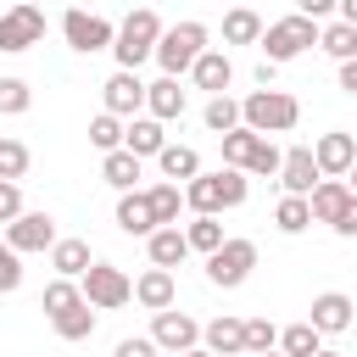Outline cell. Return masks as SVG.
Instances as JSON below:
<instances>
[{
  "instance_id": "cell-21",
  "label": "cell",
  "mask_w": 357,
  "mask_h": 357,
  "mask_svg": "<svg viewBox=\"0 0 357 357\" xmlns=\"http://www.w3.org/2000/svg\"><path fill=\"white\" fill-rule=\"evenodd\" d=\"M145 251H151V262H156V268H178V262L190 257V240H184V229H178V223H162V229H151V234H145Z\"/></svg>"
},
{
  "instance_id": "cell-48",
  "label": "cell",
  "mask_w": 357,
  "mask_h": 357,
  "mask_svg": "<svg viewBox=\"0 0 357 357\" xmlns=\"http://www.w3.org/2000/svg\"><path fill=\"white\" fill-rule=\"evenodd\" d=\"M178 357H218L212 346H190V351H178Z\"/></svg>"
},
{
  "instance_id": "cell-27",
  "label": "cell",
  "mask_w": 357,
  "mask_h": 357,
  "mask_svg": "<svg viewBox=\"0 0 357 357\" xmlns=\"http://www.w3.org/2000/svg\"><path fill=\"white\" fill-rule=\"evenodd\" d=\"M156 167H162V178L178 184V178H195V173H201V156H195V145H173V139H167V145L156 151Z\"/></svg>"
},
{
  "instance_id": "cell-1",
  "label": "cell",
  "mask_w": 357,
  "mask_h": 357,
  "mask_svg": "<svg viewBox=\"0 0 357 357\" xmlns=\"http://www.w3.org/2000/svg\"><path fill=\"white\" fill-rule=\"evenodd\" d=\"M245 195H251L245 167H218V173L184 178V206L190 212H229V206H245Z\"/></svg>"
},
{
  "instance_id": "cell-38",
  "label": "cell",
  "mask_w": 357,
  "mask_h": 357,
  "mask_svg": "<svg viewBox=\"0 0 357 357\" xmlns=\"http://www.w3.org/2000/svg\"><path fill=\"white\" fill-rule=\"evenodd\" d=\"M28 162H33V156H28V145H22V139H11V134H0V178H22V173H28Z\"/></svg>"
},
{
  "instance_id": "cell-26",
  "label": "cell",
  "mask_w": 357,
  "mask_h": 357,
  "mask_svg": "<svg viewBox=\"0 0 357 357\" xmlns=\"http://www.w3.org/2000/svg\"><path fill=\"white\" fill-rule=\"evenodd\" d=\"M100 178L123 195V190H134V178H139V156L128 151V145H117V151H106L100 156Z\"/></svg>"
},
{
  "instance_id": "cell-47",
  "label": "cell",
  "mask_w": 357,
  "mask_h": 357,
  "mask_svg": "<svg viewBox=\"0 0 357 357\" xmlns=\"http://www.w3.org/2000/svg\"><path fill=\"white\" fill-rule=\"evenodd\" d=\"M335 11H340V22H351V28H357V0H335Z\"/></svg>"
},
{
  "instance_id": "cell-18",
  "label": "cell",
  "mask_w": 357,
  "mask_h": 357,
  "mask_svg": "<svg viewBox=\"0 0 357 357\" xmlns=\"http://www.w3.org/2000/svg\"><path fill=\"white\" fill-rule=\"evenodd\" d=\"M145 112H151L156 123L184 117V89H178V78H173V73H162L156 84H145Z\"/></svg>"
},
{
  "instance_id": "cell-32",
  "label": "cell",
  "mask_w": 357,
  "mask_h": 357,
  "mask_svg": "<svg viewBox=\"0 0 357 357\" xmlns=\"http://www.w3.org/2000/svg\"><path fill=\"white\" fill-rule=\"evenodd\" d=\"M145 195H151V212H156V229H162V223H178V206H184V190H178L173 178H162V184H151Z\"/></svg>"
},
{
  "instance_id": "cell-49",
  "label": "cell",
  "mask_w": 357,
  "mask_h": 357,
  "mask_svg": "<svg viewBox=\"0 0 357 357\" xmlns=\"http://www.w3.org/2000/svg\"><path fill=\"white\" fill-rule=\"evenodd\" d=\"M346 184H351V195H357V162H351V167H346Z\"/></svg>"
},
{
  "instance_id": "cell-51",
  "label": "cell",
  "mask_w": 357,
  "mask_h": 357,
  "mask_svg": "<svg viewBox=\"0 0 357 357\" xmlns=\"http://www.w3.org/2000/svg\"><path fill=\"white\" fill-rule=\"evenodd\" d=\"M251 357H284V351H251Z\"/></svg>"
},
{
  "instance_id": "cell-44",
  "label": "cell",
  "mask_w": 357,
  "mask_h": 357,
  "mask_svg": "<svg viewBox=\"0 0 357 357\" xmlns=\"http://www.w3.org/2000/svg\"><path fill=\"white\" fill-rule=\"evenodd\" d=\"M329 229H335V234H340V240H357V195H351V201H346V206H340V218H335V223H329Z\"/></svg>"
},
{
  "instance_id": "cell-39",
  "label": "cell",
  "mask_w": 357,
  "mask_h": 357,
  "mask_svg": "<svg viewBox=\"0 0 357 357\" xmlns=\"http://www.w3.org/2000/svg\"><path fill=\"white\" fill-rule=\"evenodd\" d=\"M279 162H284V151H279V145L262 134V139H257V151H251V162H245V173H262V178H273V173H279Z\"/></svg>"
},
{
  "instance_id": "cell-37",
  "label": "cell",
  "mask_w": 357,
  "mask_h": 357,
  "mask_svg": "<svg viewBox=\"0 0 357 357\" xmlns=\"http://www.w3.org/2000/svg\"><path fill=\"white\" fill-rule=\"evenodd\" d=\"M28 106H33L28 78H0V112H6V117H22Z\"/></svg>"
},
{
  "instance_id": "cell-15",
  "label": "cell",
  "mask_w": 357,
  "mask_h": 357,
  "mask_svg": "<svg viewBox=\"0 0 357 357\" xmlns=\"http://www.w3.org/2000/svg\"><path fill=\"white\" fill-rule=\"evenodd\" d=\"M273 178L284 184V195H307V190H312V184L324 178V173H318V162H312V145H290Z\"/></svg>"
},
{
  "instance_id": "cell-31",
  "label": "cell",
  "mask_w": 357,
  "mask_h": 357,
  "mask_svg": "<svg viewBox=\"0 0 357 357\" xmlns=\"http://www.w3.org/2000/svg\"><path fill=\"white\" fill-rule=\"evenodd\" d=\"M218 139H223V167H245V162H251V151H257V139H262V134H257V128H245V123H240V128H229V134H218Z\"/></svg>"
},
{
  "instance_id": "cell-5",
  "label": "cell",
  "mask_w": 357,
  "mask_h": 357,
  "mask_svg": "<svg viewBox=\"0 0 357 357\" xmlns=\"http://www.w3.org/2000/svg\"><path fill=\"white\" fill-rule=\"evenodd\" d=\"M257 45H262V61H273V67H279V61H296L301 50H312V45H318V22H312V17H301V11H290V17L268 22Z\"/></svg>"
},
{
  "instance_id": "cell-8",
  "label": "cell",
  "mask_w": 357,
  "mask_h": 357,
  "mask_svg": "<svg viewBox=\"0 0 357 357\" xmlns=\"http://www.w3.org/2000/svg\"><path fill=\"white\" fill-rule=\"evenodd\" d=\"M251 268H257V240H223L218 251H206V279L223 284V290L245 284Z\"/></svg>"
},
{
  "instance_id": "cell-43",
  "label": "cell",
  "mask_w": 357,
  "mask_h": 357,
  "mask_svg": "<svg viewBox=\"0 0 357 357\" xmlns=\"http://www.w3.org/2000/svg\"><path fill=\"white\" fill-rule=\"evenodd\" d=\"M17 212H22V190H17V178H0V229H6Z\"/></svg>"
},
{
  "instance_id": "cell-46",
  "label": "cell",
  "mask_w": 357,
  "mask_h": 357,
  "mask_svg": "<svg viewBox=\"0 0 357 357\" xmlns=\"http://www.w3.org/2000/svg\"><path fill=\"white\" fill-rule=\"evenodd\" d=\"M340 89H346V95H357V56H346V61H340Z\"/></svg>"
},
{
  "instance_id": "cell-22",
  "label": "cell",
  "mask_w": 357,
  "mask_h": 357,
  "mask_svg": "<svg viewBox=\"0 0 357 357\" xmlns=\"http://www.w3.org/2000/svg\"><path fill=\"white\" fill-rule=\"evenodd\" d=\"M201 346H212L218 357H240L245 351V318H212V324H201Z\"/></svg>"
},
{
  "instance_id": "cell-7",
  "label": "cell",
  "mask_w": 357,
  "mask_h": 357,
  "mask_svg": "<svg viewBox=\"0 0 357 357\" xmlns=\"http://www.w3.org/2000/svg\"><path fill=\"white\" fill-rule=\"evenodd\" d=\"M45 39V6H33V0H17L11 11H0V50L6 56H22V50H33Z\"/></svg>"
},
{
  "instance_id": "cell-35",
  "label": "cell",
  "mask_w": 357,
  "mask_h": 357,
  "mask_svg": "<svg viewBox=\"0 0 357 357\" xmlns=\"http://www.w3.org/2000/svg\"><path fill=\"white\" fill-rule=\"evenodd\" d=\"M201 123H206L212 134L240 128V100H234V95H212V100H206V112H201Z\"/></svg>"
},
{
  "instance_id": "cell-12",
  "label": "cell",
  "mask_w": 357,
  "mask_h": 357,
  "mask_svg": "<svg viewBox=\"0 0 357 357\" xmlns=\"http://www.w3.org/2000/svg\"><path fill=\"white\" fill-rule=\"evenodd\" d=\"M151 340H156L162 351H190V346H201V324H195L190 312L162 307V312H151Z\"/></svg>"
},
{
  "instance_id": "cell-45",
  "label": "cell",
  "mask_w": 357,
  "mask_h": 357,
  "mask_svg": "<svg viewBox=\"0 0 357 357\" xmlns=\"http://www.w3.org/2000/svg\"><path fill=\"white\" fill-rule=\"evenodd\" d=\"M296 11H301V17H312V22H324V17L335 11V0H296Z\"/></svg>"
},
{
  "instance_id": "cell-23",
  "label": "cell",
  "mask_w": 357,
  "mask_h": 357,
  "mask_svg": "<svg viewBox=\"0 0 357 357\" xmlns=\"http://www.w3.org/2000/svg\"><path fill=\"white\" fill-rule=\"evenodd\" d=\"M123 145H128V151L145 162V156H156V151L167 145V128H162L151 112H145V117H128V123H123Z\"/></svg>"
},
{
  "instance_id": "cell-30",
  "label": "cell",
  "mask_w": 357,
  "mask_h": 357,
  "mask_svg": "<svg viewBox=\"0 0 357 357\" xmlns=\"http://www.w3.org/2000/svg\"><path fill=\"white\" fill-rule=\"evenodd\" d=\"M184 240H190V251H218L223 245V223H218V212H195L190 223H184Z\"/></svg>"
},
{
  "instance_id": "cell-4",
  "label": "cell",
  "mask_w": 357,
  "mask_h": 357,
  "mask_svg": "<svg viewBox=\"0 0 357 357\" xmlns=\"http://www.w3.org/2000/svg\"><path fill=\"white\" fill-rule=\"evenodd\" d=\"M206 22H195V17H184V22H173V28H162V39H156V50H151V61L162 67V73H190L195 67V56L206 50Z\"/></svg>"
},
{
  "instance_id": "cell-40",
  "label": "cell",
  "mask_w": 357,
  "mask_h": 357,
  "mask_svg": "<svg viewBox=\"0 0 357 357\" xmlns=\"http://www.w3.org/2000/svg\"><path fill=\"white\" fill-rule=\"evenodd\" d=\"M22 284V251H11L6 240H0V296H11Z\"/></svg>"
},
{
  "instance_id": "cell-20",
  "label": "cell",
  "mask_w": 357,
  "mask_h": 357,
  "mask_svg": "<svg viewBox=\"0 0 357 357\" xmlns=\"http://www.w3.org/2000/svg\"><path fill=\"white\" fill-rule=\"evenodd\" d=\"M117 229L123 234H139V240L156 229V212H151V195L145 190H123L117 195Z\"/></svg>"
},
{
  "instance_id": "cell-19",
  "label": "cell",
  "mask_w": 357,
  "mask_h": 357,
  "mask_svg": "<svg viewBox=\"0 0 357 357\" xmlns=\"http://www.w3.org/2000/svg\"><path fill=\"white\" fill-rule=\"evenodd\" d=\"M346 201H351V184H346V178H318V184L307 190V206H312V223H335Z\"/></svg>"
},
{
  "instance_id": "cell-33",
  "label": "cell",
  "mask_w": 357,
  "mask_h": 357,
  "mask_svg": "<svg viewBox=\"0 0 357 357\" xmlns=\"http://www.w3.org/2000/svg\"><path fill=\"white\" fill-rule=\"evenodd\" d=\"M312 223V206H307V195H284L279 206H273V229L279 234H301Z\"/></svg>"
},
{
  "instance_id": "cell-6",
  "label": "cell",
  "mask_w": 357,
  "mask_h": 357,
  "mask_svg": "<svg viewBox=\"0 0 357 357\" xmlns=\"http://www.w3.org/2000/svg\"><path fill=\"white\" fill-rule=\"evenodd\" d=\"M78 290H84V301L100 307V312H117V307L134 301V279H128L117 262H89V268L78 273Z\"/></svg>"
},
{
  "instance_id": "cell-28",
  "label": "cell",
  "mask_w": 357,
  "mask_h": 357,
  "mask_svg": "<svg viewBox=\"0 0 357 357\" xmlns=\"http://www.w3.org/2000/svg\"><path fill=\"white\" fill-rule=\"evenodd\" d=\"M257 39H262V17L251 6L223 11V45H257Z\"/></svg>"
},
{
  "instance_id": "cell-10",
  "label": "cell",
  "mask_w": 357,
  "mask_h": 357,
  "mask_svg": "<svg viewBox=\"0 0 357 357\" xmlns=\"http://www.w3.org/2000/svg\"><path fill=\"white\" fill-rule=\"evenodd\" d=\"M100 112H112V117H139V112H145V84H139V73L117 67V73L100 84Z\"/></svg>"
},
{
  "instance_id": "cell-3",
  "label": "cell",
  "mask_w": 357,
  "mask_h": 357,
  "mask_svg": "<svg viewBox=\"0 0 357 357\" xmlns=\"http://www.w3.org/2000/svg\"><path fill=\"white\" fill-rule=\"evenodd\" d=\"M156 39H162V17H156L151 6H134V11L117 22V39H112V56H117V67L139 73V61H151Z\"/></svg>"
},
{
  "instance_id": "cell-17",
  "label": "cell",
  "mask_w": 357,
  "mask_h": 357,
  "mask_svg": "<svg viewBox=\"0 0 357 357\" xmlns=\"http://www.w3.org/2000/svg\"><path fill=\"white\" fill-rule=\"evenodd\" d=\"M173 296H178V284H173V268H145L139 279H134V301L145 307V312H162V307H173Z\"/></svg>"
},
{
  "instance_id": "cell-34",
  "label": "cell",
  "mask_w": 357,
  "mask_h": 357,
  "mask_svg": "<svg viewBox=\"0 0 357 357\" xmlns=\"http://www.w3.org/2000/svg\"><path fill=\"white\" fill-rule=\"evenodd\" d=\"M318 346H324V335H318L307 318H301V324H290V329H279V351H284V357H312Z\"/></svg>"
},
{
  "instance_id": "cell-36",
  "label": "cell",
  "mask_w": 357,
  "mask_h": 357,
  "mask_svg": "<svg viewBox=\"0 0 357 357\" xmlns=\"http://www.w3.org/2000/svg\"><path fill=\"white\" fill-rule=\"evenodd\" d=\"M89 145L106 156V151H117L123 145V117H112V112H100V117H89Z\"/></svg>"
},
{
  "instance_id": "cell-14",
  "label": "cell",
  "mask_w": 357,
  "mask_h": 357,
  "mask_svg": "<svg viewBox=\"0 0 357 357\" xmlns=\"http://www.w3.org/2000/svg\"><path fill=\"white\" fill-rule=\"evenodd\" d=\"M351 296L346 290H324V296H312V307H307V324L318 329V335H346L351 329Z\"/></svg>"
},
{
  "instance_id": "cell-2",
  "label": "cell",
  "mask_w": 357,
  "mask_h": 357,
  "mask_svg": "<svg viewBox=\"0 0 357 357\" xmlns=\"http://www.w3.org/2000/svg\"><path fill=\"white\" fill-rule=\"evenodd\" d=\"M240 123L245 128H257V134H290L296 123H301V100L290 95V89H251L245 100H240Z\"/></svg>"
},
{
  "instance_id": "cell-41",
  "label": "cell",
  "mask_w": 357,
  "mask_h": 357,
  "mask_svg": "<svg viewBox=\"0 0 357 357\" xmlns=\"http://www.w3.org/2000/svg\"><path fill=\"white\" fill-rule=\"evenodd\" d=\"M273 340H279V329L268 318H245V351H273Z\"/></svg>"
},
{
  "instance_id": "cell-29",
  "label": "cell",
  "mask_w": 357,
  "mask_h": 357,
  "mask_svg": "<svg viewBox=\"0 0 357 357\" xmlns=\"http://www.w3.org/2000/svg\"><path fill=\"white\" fill-rule=\"evenodd\" d=\"M318 50L324 56H335V61H346V56H357V28L351 22H318Z\"/></svg>"
},
{
  "instance_id": "cell-50",
  "label": "cell",
  "mask_w": 357,
  "mask_h": 357,
  "mask_svg": "<svg viewBox=\"0 0 357 357\" xmlns=\"http://www.w3.org/2000/svg\"><path fill=\"white\" fill-rule=\"evenodd\" d=\"M312 357H340V351H324V346H318V351H312Z\"/></svg>"
},
{
  "instance_id": "cell-11",
  "label": "cell",
  "mask_w": 357,
  "mask_h": 357,
  "mask_svg": "<svg viewBox=\"0 0 357 357\" xmlns=\"http://www.w3.org/2000/svg\"><path fill=\"white\" fill-rule=\"evenodd\" d=\"M6 245L11 251H50L56 245V218L50 212H17L11 223H6Z\"/></svg>"
},
{
  "instance_id": "cell-42",
  "label": "cell",
  "mask_w": 357,
  "mask_h": 357,
  "mask_svg": "<svg viewBox=\"0 0 357 357\" xmlns=\"http://www.w3.org/2000/svg\"><path fill=\"white\" fill-rule=\"evenodd\" d=\"M112 357H162V346H156L151 335H123V340L112 346Z\"/></svg>"
},
{
  "instance_id": "cell-13",
  "label": "cell",
  "mask_w": 357,
  "mask_h": 357,
  "mask_svg": "<svg viewBox=\"0 0 357 357\" xmlns=\"http://www.w3.org/2000/svg\"><path fill=\"white\" fill-rule=\"evenodd\" d=\"M312 162H318L324 178H346V167L357 162V139H351L346 128H329V134L312 139Z\"/></svg>"
},
{
  "instance_id": "cell-25",
  "label": "cell",
  "mask_w": 357,
  "mask_h": 357,
  "mask_svg": "<svg viewBox=\"0 0 357 357\" xmlns=\"http://www.w3.org/2000/svg\"><path fill=\"white\" fill-rule=\"evenodd\" d=\"M50 329H56L61 340H89V335H95V312H89V301L78 296V301H67L61 312H50Z\"/></svg>"
},
{
  "instance_id": "cell-24",
  "label": "cell",
  "mask_w": 357,
  "mask_h": 357,
  "mask_svg": "<svg viewBox=\"0 0 357 357\" xmlns=\"http://www.w3.org/2000/svg\"><path fill=\"white\" fill-rule=\"evenodd\" d=\"M89 262H95V257H89V240H78V234L61 240V234H56V245H50V268H56L61 279H78Z\"/></svg>"
},
{
  "instance_id": "cell-16",
  "label": "cell",
  "mask_w": 357,
  "mask_h": 357,
  "mask_svg": "<svg viewBox=\"0 0 357 357\" xmlns=\"http://www.w3.org/2000/svg\"><path fill=\"white\" fill-rule=\"evenodd\" d=\"M190 78H195V89H212V95H229V84H234V61H229V50H201L195 56V67H190Z\"/></svg>"
},
{
  "instance_id": "cell-52",
  "label": "cell",
  "mask_w": 357,
  "mask_h": 357,
  "mask_svg": "<svg viewBox=\"0 0 357 357\" xmlns=\"http://www.w3.org/2000/svg\"><path fill=\"white\" fill-rule=\"evenodd\" d=\"M33 6H45V0H33Z\"/></svg>"
},
{
  "instance_id": "cell-9",
  "label": "cell",
  "mask_w": 357,
  "mask_h": 357,
  "mask_svg": "<svg viewBox=\"0 0 357 357\" xmlns=\"http://www.w3.org/2000/svg\"><path fill=\"white\" fill-rule=\"evenodd\" d=\"M61 39L78 50V56H95V50H112V39H117V28L106 22V17H95V11H67L61 17Z\"/></svg>"
}]
</instances>
